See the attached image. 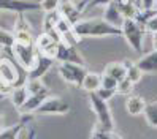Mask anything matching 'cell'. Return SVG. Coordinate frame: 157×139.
<instances>
[{"instance_id":"cell-1","label":"cell","mask_w":157,"mask_h":139,"mask_svg":"<svg viewBox=\"0 0 157 139\" xmlns=\"http://www.w3.org/2000/svg\"><path fill=\"white\" fill-rule=\"evenodd\" d=\"M73 32L76 36H92V38H103V36H122L121 27H116L113 24L106 22L100 17L92 19H82L73 24Z\"/></svg>"},{"instance_id":"cell-2","label":"cell","mask_w":157,"mask_h":139,"mask_svg":"<svg viewBox=\"0 0 157 139\" xmlns=\"http://www.w3.org/2000/svg\"><path fill=\"white\" fill-rule=\"evenodd\" d=\"M89 103H90L92 111L97 115V122H98L97 130H101V131H114V119H113L111 111L108 108V101H103L95 93H89Z\"/></svg>"},{"instance_id":"cell-3","label":"cell","mask_w":157,"mask_h":139,"mask_svg":"<svg viewBox=\"0 0 157 139\" xmlns=\"http://www.w3.org/2000/svg\"><path fill=\"white\" fill-rule=\"evenodd\" d=\"M121 30H122V36L125 38L127 44L135 52H141L143 51V36L146 33L144 25L138 24L135 19H124Z\"/></svg>"},{"instance_id":"cell-4","label":"cell","mask_w":157,"mask_h":139,"mask_svg":"<svg viewBox=\"0 0 157 139\" xmlns=\"http://www.w3.org/2000/svg\"><path fill=\"white\" fill-rule=\"evenodd\" d=\"M57 71L63 81L75 87H81L82 79H84L86 73H87L86 67L76 65V63H68V62H60L57 67Z\"/></svg>"},{"instance_id":"cell-5","label":"cell","mask_w":157,"mask_h":139,"mask_svg":"<svg viewBox=\"0 0 157 139\" xmlns=\"http://www.w3.org/2000/svg\"><path fill=\"white\" fill-rule=\"evenodd\" d=\"M11 55H14L16 62L19 63V67L24 68L25 71H29L33 65V60H35V54H36V49H35V44H21V43H14L13 48L10 51Z\"/></svg>"},{"instance_id":"cell-6","label":"cell","mask_w":157,"mask_h":139,"mask_svg":"<svg viewBox=\"0 0 157 139\" xmlns=\"http://www.w3.org/2000/svg\"><path fill=\"white\" fill-rule=\"evenodd\" d=\"M70 111V104L67 101H63L62 98L57 97H48L43 103L36 108L35 115H63L68 114Z\"/></svg>"},{"instance_id":"cell-7","label":"cell","mask_w":157,"mask_h":139,"mask_svg":"<svg viewBox=\"0 0 157 139\" xmlns=\"http://www.w3.org/2000/svg\"><path fill=\"white\" fill-rule=\"evenodd\" d=\"M40 3L32 0H0V11H8L14 14H24L29 11H38Z\"/></svg>"},{"instance_id":"cell-8","label":"cell","mask_w":157,"mask_h":139,"mask_svg":"<svg viewBox=\"0 0 157 139\" xmlns=\"http://www.w3.org/2000/svg\"><path fill=\"white\" fill-rule=\"evenodd\" d=\"M24 68H21V67L17 68L11 60H8L5 57L0 59V81H3L8 86H11V87L22 86L21 79H19V73Z\"/></svg>"},{"instance_id":"cell-9","label":"cell","mask_w":157,"mask_h":139,"mask_svg":"<svg viewBox=\"0 0 157 139\" xmlns=\"http://www.w3.org/2000/svg\"><path fill=\"white\" fill-rule=\"evenodd\" d=\"M54 63H56L54 59L46 57V55H43L41 52L36 51L32 68L27 71V79H41L48 73V70H51V67Z\"/></svg>"},{"instance_id":"cell-10","label":"cell","mask_w":157,"mask_h":139,"mask_svg":"<svg viewBox=\"0 0 157 139\" xmlns=\"http://www.w3.org/2000/svg\"><path fill=\"white\" fill-rule=\"evenodd\" d=\"M56 60H59V62H68V63H76V65H82V67H86V62H84V59H82V55L76 51V46H70V44H65V43H59Z\"/></svg>"},{"instance_id":"cell-11","label":"cell","mask_w":157,"mask_h":139,"mask_svg":"<svg viewBox=\"0 0 157 139\" xmlns=\"http://www.w3.org/2000/svg\"><path fill=\"white\" fill-rule=\"evenodd\" d=\"M33 114H21V120L17 123H14L13 126H8V128H3L0 131V139H17L21 134V131L25 128V123L29 122V119L32 117Z\"/></svg>"},{"instance_id":"cell-12","label":"cell","mask_w":157,"mask_h":139,"mask_svg":"<svg viewBox=\"0 0 157 139\" xmlns=\"http://www.w3.org/2000/svg\"><path fill=\"white\" fill-rule=\"evenodd\" d=\"M29 90H27V87H25V84H22V86H16V87H13L11 89V92H10V100H11V103H13V106L19 111L21 108H22V104L27 101V98H29Z\"/></svg>"},{"instance_id":"cell-13","label":"cell","mask_w":157,"mask_h":139,"mask_svg":"<svg viewBox=\"0 0 157 139\" xmlns=\"http://www.w3.org/2000/svg\"><path fill=\"white\" fill-rule=\"evenodd\" d=\"M103 19L109 24H113L116 27H121L122 22H124V17L121 14V11H119V8H117V3H116V0H113L109 5H106V10H105V16H103Z\"/></svg>"},{"instance_id":"cell-14","label":"cell","mask_w":157,"mask_h":139,"mask_svg":"<svg viewBox=\"0 0 157 139\" xmlns=\"http://www.w3.org/2000/svg\"><path fill=\"white\" fill-rule=\"evenodd\" d=\"M49 97V93H38V95H29L27 101L22 104V108L19 109L21 114H33L36 108H38L43 101Z\"/></svg>"},{"instance_id":"cell-15","label":"cell","mask_w":157,"mask_h":139,"mask_svg":"<svg viewBox=\"0 0 157 139\" xmlns=\"http://www.w3.org/2000/svg\"><path fill=\"white\" fill-rule=\"evenodd\" d=\"M136 67L143 73H157V51L146 54L136 62Z\"/></svg>"},{"instance_id":"cell-16","label":"cell","mask_w":157,"mask_h":139,"mask_svg":"<svg viewBox=\"0 0 157 139\" xmlns=\"http://www.w3.org/2000/svg\"><path fill=\"white\" fill-rule=\"evenodd\" d=\"M144 108H146V101L141 97L132 95V97H128L127 101H125V111L130 115H140V114H143Z\"/></svg>"},{"instance_id":"cell-17","label":"cell","mask_w":157,"mask_h":139,"mask_svg":"<svg viewBox=\"0 0 157 139\" xmlns=\"http://www.w3.org/2000/svg\"><path fill=\"white\" fill-rule=\"evenodd\" d=\"M101 87V76L95 75V73H86L84 79H82L81 89H84L89 93H95V92Z\"/></svg>"},{"instance_id":"cell-18","label":"cell","mask_w":157,"mask_h":139,"mask_svg":"<svg viewBox=\"0 0 157 139\" xmlns=\"http://www.w3.org/2000/svg\"><path fill=\"white\" fill-rule=\"evenodd\" d=\"M105 75L114 78L117 82H119V81H122V79L127 76L125 65L121 63V62H111V63H108V65H106V68H105Z\"/></svg>"},{"instance_id":"cell-19","label":"cell","mask_w":157,"mask_h":139,"mask_svg":"<svg viewBox=\"0 0 157 139\" xmlns=\"http://www.w3.org/2000/svg\"><path fill=\"white\" fill-rule=\"evenodd\" d=\"M117 8L121 11L124 19H135L140 13V8L135 5V2H121V0H116Z\"/></svg>"},{"instance_id":"cell-20","label":"cell","mask_w":157,"mask_h":139,"mask_svg":"<svg viewBox=\"0 0 157 139\" xmlns=\"http://www.w3.org/2000/svg\"><path fill=\"white\" fill-rule=\"evenodd\" d=\"M25 87L29 90L30 95H38V93H49V89L44 86L41 79H27Z\"/></svg>"},{"instance_id":"cell-21","label":"cell","mask_w":157,"mask_h":139,"mask_svg":"<svg viewBox=\"0 0 157 139\" xmlns=\"http://www.w3.org/2000/svg\"><path fill=\"white\" fill-rule=\"evenodd\" d=\"M62 19V16L59 11H51V13H44L43 17V32H49L52 29H56L57 22Z\"/></svg>"},{"instance_id":"cell-22","label":"cell","mask_w":157,"mask_h":139,"mask_svg":"<svg viewBox=\"0 0 157 139\" xmlns=\"http://www.w3.org/2000/svg\"><path fill=\"white\" fill-rule=\"evenodd\" d=\"M143 114H144V119H146L147 125L157 128V103H149V104L146 103V108L143 111Z\"/></svg>"},{"instance_id":"cell-23","label":"cell","mask_w":157,"mask_h":139,"mask_svg":"<svg viewBox=\"0 0 157 139\" xmlns=\"http://www.w3.org/2000/svg\"><path fill=\"white\" fill-rule=\"evenodd\" d=\"M125 70H127V78L130 79L133 84H136V82H140L141 76H143V71L136 67V63L133 62H125Z\"/></svg>"},{"instance_id":"cell-24","label":"cell","mask_w":157,"mask_h":139,"mask_svg":"<svg viewBox=\"0 0 157 139\" xmlns=\"http://www.w3.org/2000/svg\"><path fill=\"white\" fill-rule=\"evenodd\" d=\"M14 44V36L13 33L6 32L3 29H0V49L3 51H10Z\"/></svg>"},{"instance_id":"cell-25","label":"cell","mask_w":157,"mask_h":139,"mask_svg":"<svg viewBox=\"0 0 157 139\" xmlns=\"http://www.w3.org/2000/svg\"><path fill=\"white\" fill-rule=\"evenodd\" d=\"M133 86H135L133 82L125 76L122 81H119V82H117L116 92H117V93H121V95H130V93H132V90H133Z\"/></svg>"},{"instance_id":"cell-26","label":"cell","mask_w":157,"mask_h":139,"mask_svg":"<svg viewBox=\"0 0 157 139\" xmlns=\"http://www.w3.org/2000/svg\"><path fill=\"white\" fill-rule=\"evenodd\" d=\"M60 3H62V0H41L40 2V10H43L44 13L57 11Z\"/></svg>"},{"instance_id":"cell-27","label":"cell","mask_w":157,"mask_h":139,"mask_svg":"<svg viewBox=\"0 0 157 139\" xmlns=\"http://www.w3.org/2000/svg\"><path fill=\"white\" fill-rule=\"evenodd\" d=\"M117 93L116 90H113V89H103V87H100L97 92H95V95L98 97V98H101L103 101H108V100H111L114 95Z\"/></svg>"},{"instance_id":"cell-28","label":"cell","mask_w":157,"mask_h":139,"mask_svg":"<svg viewBox=\"0 0 157 139\" xmlns=\"http://www.w3.org/2000/svg\"><path fill=\"white\" fill-rule=\"evenodd\" d=\"M101 87H103V89H113V90H116L117 81L114 78H111V76H108V75H103V76H101Z\"/></svg>"},{"instance_id":"cell-29","label":"cell","mask_w":157,"mask_h":139,"mask_svg":"<svg viewBox=\"0 0 157 139\" xmlns=\"http://www.w3.org/2000/svg\"><path fill=\"white\" fill-rule=\"evenodd\" d=\"M113 0H90V2H87L86 5H84V10H82V13L84 11H89V10H92V8H95V6H106V5H109Z\"/></svg>"},{"instance_id":"cell-30","label":"cell","mask_w":157,"mask_h":139,"mask_svg":"<svg viewBox=\"0 0 157 139\" xmlns=\"http://www.w3.org/2000/svg\"><path fill=\"white\" fill-rule=\"evenodd\" d=\"M94 134H95L98 139H121L114 131H101V130H95Z\"/></svg>"},{"instance_id":"cell-31","label":"cell","mask_w":157,"mask_h":139,"mask_svg":"<svg viewBox=\"0 0 157 139\" xmlns=\"http://www.w3.org/2000/svg\"><path fill=\"white\" fill-rule=\"evenodd\" d=\"M144 29H146V32H151V33L157 32V14H154V16L151 17V19L146 22Z\"/></svg>"},{"instance_id":"cell-32","label":"cell","mask_w":157,"mask_h":139,"mask_svg":"<svg viewBox=\"0 0 157 139\" xmlns=\"http://www.w3.org/2000/svg\"><path fill=\"white\" fill-rule=\"evenodd\" d=\"M152 3H154V0H141L143 10H152Z\"/></svg>"},{"instance_id":"cell-33","label":"cell","mask_w":157,"mask_h":139,"mask_svg":"<svg viewBox=\"0 0 157 139\" xmlns=\"http://www.w3.org/2000/svg\"><path fill=\"white\" fill-rule=\"evenodd\" d=\"M152 48H154V51H157V32L152 33Z\"/></svg>"},{"instance_id":"cell-34","label":"cell","mask_w":157,"mask_h":139,"mask_svg":"<svg viewBox=\"0 0 157 139\" xmlns=\"http://www.w3.org/2000/svg\"><path fill=\"white\" fill-rule=\"evenodd\" d=\"M35 137H36L35 130H29V136H27V139H35Z\"/></svg>"},{"instance_id":"cell-35","label":"cell","mask_w":157,"mask_h":139,"mask_svg":"<svg viewBox=\"0 0 157 139\" xmlns=\"http://www.w3.org/2000/svg\"><path fill=\"white\" fill-rule=\"evenodd\" d=\"M3 130V120H2V114H0V131Z\"/></svg>"},{"instance_id":"cell-36","label":"cell","mask_w":157,"mask_h":139,"mask_svg":"<svg viewBox=\"0 0 157 139\" xmlns=\"http://www.w3.org/2000/svg\"><path fill=\"white\" fill-rule=\"evenodd\" d=\"M90 139H98V137H97L95 134H92V137H90Z\"/></svg>"},{"instance_id":"cell-37","label":"cell","mask_w":157,"mask_h":139,"mask_svg":"<svg viewBox=\"0 0 157 139\" xmlns=\"http://www.w3.org/2000/svg\"><path fill=\"white\" fill-rule=\"evenodd\" d=\"M2 51H3V49H0V59H2Z\"/></svg>"}]
</instances>
